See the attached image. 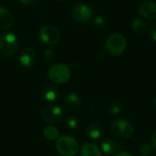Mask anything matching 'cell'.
Listing matches in <instances>:
<instances>
[{"mask_svg": "<svg viewBox=\"0 0 156 156\" xmlns=\"http://www.w3.org/2000/svg\"><path fill=\"white\" fill-rule=\"evenodd\" d=\"M105 48L110 55L118 57L125 51L127 48V40L122 34L112 33L106 39Z\"/></svg>", "mask_w": 156, "mask_h": 156, "instance_id": "cell-1", "label": "cell"}, {"mask_svg": "<svg viewBox=\"0 0 156 156\" xmlns=\"http://www.w3.org/2000/svg\"><path fill=\"white\" fill-rule=\"evenodd\" d=\"M56 148L60 155L75 156L80 151V144L74 137L63 135L57 140Z\"/></svg>", "mask_w": 156, "mask_h": 156, "instance_id": "cell-2", "label": "cell"}, {"mask_svg": "<svg viewBox=\"0 0 156 156\" xmlns=\"http://www.w3.org/2000/svg\"><path fill=\"white\" fill-rule=\"evenodd\" d=\"M111 132L115 137L119 139L126 140L133 136L134 127L128 120L120 118V119L114 120L112 122Z\"/></svg>", "mask_w": 156, "mask_h": 156, "instance_id": "cell-3", "label": "cell"}, {"mask_svg": "<svg viewBox=\"0 0 156 156\" xmlns=\"http://www.w3.org/2000/svg\"><path fill=\"white\" fill-rule=\"evenodd\" d=\"M71 75L69 68L62 63H58L51 66L48 71V76L51 81L58 84L66 83Z\"/></svg>", "mask_w": 156, "mask_h": 156, "instance_id": "cell-4", "label": "cell"}, {"mask_svg": "<svg viewBox=\"0 0 156 156\" xmlns=\"http://www.w3.org/2000/svg\"><path fill=\"white\" fill-rule=\"evenodd\" d=\"M18 40L13 33L0 35V51L5 56H12L18 49Z\"/></svg>", "mask_w": 156, "mask_h": 156, "instance_id": "cell-5", "label": "cell"}, {"mask_svg": "<svg viewBox=\"0 0 156 156\" xmlns=\"http://www.w3.org/2000/svg\"><path fill=\"white\" fill-rule=\"evenodd\" d=\"M41 117L44 122L50 124H56L62 121L64 117V112L58 105L48 104L42 110Z\"/></svg>", "mask_w": 156, "mask_h": 156, "instance_id": "cell-6", "label": "cell"}, {"mask_svg": "<svg viewBox=\"0 0 156 156\" xmlns=\"http://www.w3.org/2000/svg\"><path fill=\"white\" fill-rule=\"evenodd\" d=\"M38 34L41 41L47 45H55L60 39V33L58 29L53 26L42 27Z\"/></svg>", "mask_w": 156, "mask_h": 156, "instance_id": "cell-7", "label": "cell"}, {"mask_svg": "<svg viewBox=\"0 0 156 156\" xmlns=\"http://www.w3.org/2000/svg\"><path fill=\"white\" fill-rule=\"evenodd\" d=\"M72 16L77 22L87 23L93 16V10L85 4H76L72 8Z\"/></svg>", "mask_w": 156, "mask_h": 156, "instance_id": "cell-8", "label": "cell"}, {"mask_svg": "<svg viewBox=\"0 0 156 156\" xmlns=\"http://www.w3.org/2000/svg\"><path fill=\"white\" fill-rule=\"evenodd\" d=\"M139 15L147 20H154L156 18V3L153 1H144L138 6Z\"/></svg>", "mask_w": 156, "mask_h": 156, "instance_id": "cell-9", "label": "cell"}, {"mask_svg": "<svg viewBox=\"0 0 156 156\" xmlns=\"http://www.w3.org/2000/svg\"><path fill=\"white\" fill-rule=\"evenodd\" d=\"M80 103L81 101L79 94L76 92H70L65 97L63 101V107L68 112H75L80 107Z\"/></svg>", "mask_w": 156, "mask_h": 156, "instance_id": "cell-10", "label": "cell"}, {"mask_svg": "<svg viewBox=\"0 0 156 156\" xmlns=\"http://www.w3.org/2000/svg\"><path fill=\"white\" fill-rule=\"evenodd\" d=\"M37 59L36 52L30 48H25L19 55V63L24 68L32 67Z\"/></svg>", "mask_w": 156, "mask_h": 156, "instance_id": "cell-11", "label": "cell"}, {"mask_svg": "<svg viewBox=\"0 0 156 156\" xmlns=\"http://www.w3.org/2000/svg\"><path fill=\"white\" fill-rule=\"evenodd\" d=\"M41 96L43 97L44 100L48 101H53L58 98L59 90L54 84L48 83L43 86L41 90Z\"/></svg>", "mask_w": 156, "mask_h": 156, "instance_id": "cell-12", "label": "cell"}, {"mask_svg": "<svg viewBox=\"0 0 156 156\" xmlns=\"http://www.w3.org/2000/svg\"><path fill=\"white\" fill-rule=\"evenodd\" d=\"M87 136L91 140H98L101 137L103 133V126L98 122H93L90 123L86 129Z\"/></svg>", "mask_w": 156, "mask_h": 156, "instance_id": "cell-13", "label": "cell"}, {"mask_svg": "<svg viewBox=\"0 0 156 156\" xmlns=\"http://www.w3.org/2000/svg\"><path fill=\"white\" fill-rule=\"evenodd\" d=\"M80 156H101V148L92 144V143H86L84 144L80 149Z\"/></svg>", "mask_w": 156, "mask_h": 156, "instance_id": "cell-14", "label": "cell"}, {"mask_svg": "<svg viewBox=\"0 0 156 156\" xmlns=\"http://www.w3.org/2000/svg\"><path fill=\"white\" fill-rule=\"evenodd\" d=\"M13 24V16L11 13L4 8L0 7V29L5 30L9 28Z\"/></svg>", "mask_w": 156, "mask_h": 156, "instance_id": "cell-15", "label": "cell"}, {"mask_svg": "<svg viewBox=\"0 0 156 156\" xmlns=\"http://www.w3.org/2000/svg\"><path fill=\"white\" fill-rule=\"evenodd\" d=\"M101 150L106 155H112L117 150L116 143L111 139H105L101 144Z\"/></svg>", "mask_w": 156, "mask_h": 156, "instance_id": "cell-16", "label": "cell"}, {"mask_svg": "<svg viewBox=\"0 0 156 156\" xmlns=\"http://www.w3.org/2000/svg\"><path fill=\"white\" fill-rule=\"evenodd\" d=\"M43 136L48 141H57L59 137V130L53 125H48L43 130Z\"/></svg>", "mask_w": 156, "mask_h": 156, "instance_id": "cell-17", "label": "cell"}, {"mask_svg": "<svg viewBox=\"0 0 156 156\" xmlns=\"http://www.w3.org/2000/svg\"><path fill=\"white\" fill-rule=\"evenodd\" d=\"M132 27H133V30L136 34L141 35V34L145 32V30L147 28V26H146V23L142 18H135L133 21Z\"/></svg>", "mask_w": 156, "mask_h": 156, "instance_id": "cell-18", "label": "cell"}, {"mask_svg": "<svg viewBox=\"0 0 156 156\" xmlns=\"http://www.w3.org/2000/svg\"><path fill=\"white\" fill-rule=\"evenodd\" d=\"M66 123L68 125V127L69 129H76L78 126H79V120L78 118L74 117V116H70V117H68L67 120H66Z\"/></svg>", "mask_w": 156, "mask_h": 156, "instance_id": "cell-19", "label": "cell"}, {"mask_svg": "<svg viewBox=\"0 0 156 156\" xmlns=\"http://www.w3.org/2000/svg\"><path fill=\"white\" fill-rule=\"evenodd\" d=\"M151 152H152V147L148 144H143L140 145L139 154L142 156L150 155Z\"/></svg>", "mask_w": 156, "mask_h": 156, "instance_id": "cell-20", "label": "cell"}, {"mask_svg": "<svg viewBox=\"0 0 156 156\" xmlns=\"http://www.w3.org/2000/svg\"><path fill=\"white\" fill-rule=\"evenodd\" d=\"M121 112H122L121 104L117 101H113L110 106V112L112 115H118V114H120Z\"/></svg>", "mask_w": 156, "mask_h": 156, "instance_id": "cell-21", "label": "cell"}, {"mask_svg": "<svg viewBox=\"0 0 156 156\" xmlns=\"http://www.w3.org/2000/svg\"><path fill=\"white\" fill-rule=\"evenodd\" d=\"M95 25H96L98 27L101 28V27H105V25H106V21H105V19H104L103 17L99 16V17H97V18H96V20H95Z\"/></svg>", "mask_w": 156, "mask_h": 156, "instance_id": "cell-22", "label": "cell"}, {"mask_svg": "<svg viewBox=\"0 0 156 156\" xmlns=\"http://www.w3.org/2000/svg\"><path fill=\"white\" fill-rule=\"evenodd\" d=\"M150 36L153 38V40H154L156 42V24H154L151 26L150 27Z\"/></svg>", "mask_w": 156, "mask_h": 156, "instance_id": "cell-23", "label": "cell"}, {"mask_svg": "<svg viewBox=\"0 0 156 156\" xmlns=\"http://www.w3.org/2000/svg\"><path fill=\"white\" fill-rule=\"evenodd\" d=\"M20 2L26 6H32L37 3V0H20Z\"/></svg>", "mask_w": 156, "mask_h": 156, "instance_id": "cell-24", "label": "cell"}, {"mask_svg": "<svg viewBox=\"0 0 156 156\" xmlns=\"http://www.w3.org/2000/svg\"><path fill=\"white\" fill-rule=\"evenodd\" d=\"M44 55H45V57H46L48 59H50V58H54L55 53H54L53 49H46L45 52H44Z\"/></svg>", "mask_w": 156, "mask_h": 156, "instance_id": "cell-25", "label": "cell"}, {"mask_svg": "<svg viewBox=\"0 0 156 156\" xmlns=\"http://www.w3.org/2000/svg\"><path fill=\"white\" fill-rule=\"evenodd\" d=\"M151 144H152V148L156 151V131L153 133L152 138H151Z\"/></svg>", "mask_w": 156, "mask_h": 156, "instance_id": "cell-26", "label": "cell"}, {"mask_svg": "<svg viewBox=\"0 0 156 156\" xmlns=\"http://www.w3.org/2000/svg\"><path fill=\"white\" fill-rule=\"evenodd\" d=\"M114 156H134L133 154H131V153H128V152H119V153H117Z\"/></svg>", "mask_w": 156, "mask_h": 156, "instance_id": "cell-27", "label": "cell"}, {"mask_svg": "<svg viewBox=\"0 0 156 156\" xmlns=\"http://www.w3.org/2000/svg\"><path fill=\"white\" fill-rule=\"evenodd\" d=\"M154 106H155V108H156V97L154 98Z\"/></svg>", "mask_w": 156, "mask_h": 156, "instance_id": "cell-28", "label": "cell"}, {"mask_svg": "<svg viewBox=\"0 0 156 156\" xmlns=\"http://www.w3.org/2000/svg\"><path fill=\"white\" fill-rule=\"evenodd\" d=\"M60 1H65V0H60Z\"/></svg>", "mask_w": 156, "mask_h": 156, "instance_id": "cell-29", "label": "cell"}]
</instances>
